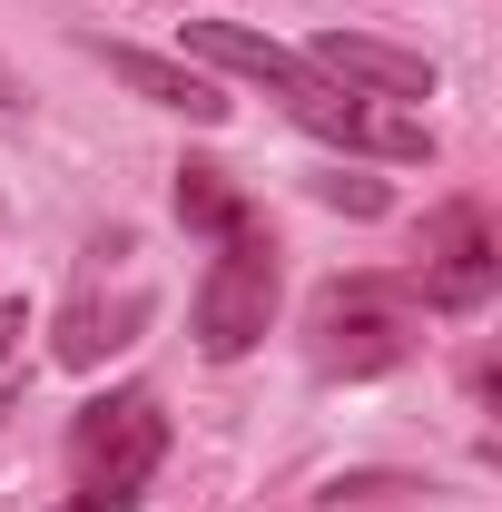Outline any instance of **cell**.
Wrapping results in <instances>:
<instances>
[{
  "mask_svg": "<svg viewBox=\"0 0 502 512\" xmlns=\"http://www.w3.org/2000/svg\"><path fill=\"white\" fill-rule=\"evenodd\" d=\"M306 60L335 89H355V99H434V60L424 50H394V40H365V30H325Z\"/></svg>",
  "mask_w": 502,
  "mask_h": 512,
  "instance_id": "8992f818",
  "label": "cell"
},
{
  "mask_svg": "<svg viewBox=\"0 0 502 512\" xmlns=\"http://www.w3.org/2000/svg\"><path fill=\"white\" fill-rule=\"evenodd\" d=\"M404 355H414L404 286H384V276L325 286V306H315V365H325V375H384V365H404Z\"/></svg>",
  "mask_w": 502,
  "mask_h": 512,
  "instance_id": "277c9868",
  "label": "cell"
},
{
  "mask_svg": "<svg viewBox=\"0 0 502 512\" xmlns=\"http://www.w3.org/2000/svg\"><path fill=\"white\" fill-rule=\"evenodd\" d=\"M168 463V414L148 384H119L69 414V503L60 512H138L148 473Z\"/></svg>",
  "mask_w": 502,
  "mask_h": 512,
  "instance_id": "7a4b0ae2",
  "label": "cell"
},
{
  "mask_svg": "<svg viewBox=\"0 0 502 512\" xmlns=\"http://www.w3.org/2000/svg\"><path fill=\"white\" fill-rule=\"evenodd\" d=\"M276 296H286L276 237H266V227L217 237L207 276H197V355H207V365H237V355H256V345H266V325H276Z\"/></svg>",
  "mask_w": 502,
  "mask_h": 512,
  "instance_id": "3957f363",
  "label": "cell"
},
{
  "mask_svg": "<svg viewBox=\"0 0 502 512\" xmlns=\"http://www.w3.org/2000/svg\"><path fill=\"white\" fill-rule=\"evenodd\" d=\"M89 50H99V60H109V79H119V89H138L148 109H188L197 128H217V119H227V89H217V79H207L197 60L138 50V40H89Z\"/></svg>",
  "mask_w": 502,
  "mask_h": 512,
  "instance_id": "52a82bcc",
  "label": "cell"
},
{
  "mask_svg": "<svg viewBox=\"0 0 502 512\" xmlns=\"http://www.w3.org/2000/svg\"><path fill=\"white\" fill-rule=\"evenodd\" d=\"M188 60L256 79V89H266L296 128L335 138V148H365V158H434V128H424V119H384L375 99L335 89L315 60H296L286 40H266V30H247V20H188Z\"/></svg>",
  "mask_w": 502,
  "mask_h": 512,
  "instance_id": "6da1fadb",
  "label": "cell"
},
{
  "mask_svg": "<svg viewBox=\"0 0 502 512\" xmlns=\"http://www.w3.org/2000/svg\"><path fill=\"white\" fill-rule=\"evenodd\" d=\"M20 335H30V306H20V296H0V365L20 355Z\"/></svg>",
  "mask_w": 502,
  "mask_h": 512,
  "instance_id": "8fae6325",
  "label": "cell"
},
{
  "mask_svg": "<svg viewBox=\"0 0 502 512\" xmlns=\"http://www.w3.org/2000/svg\"><path fill=\"white\" fill-rule=\"evenodd\" d=\"M138 325H148V286H128V296H69L60 325H50V355H60L69 375H99Z\"/></svg>",
  "mask_w": 502,
  "mask_h": 512,
  "instance_id": "ba28073f",
  "label": "cell"
},
{
  "mask_svg": "<svg viewBox=\"0 0 502 512\" xmlns=\"http://www.w3.org/2000/svg\"><path fill=\"white\" fill-rule=\"evenodd\" d=\"M178 217H188V227H207V237H237V227H256L247 188H237L227 168H207V158H188V168H178Z\"/></svg>",
  "mask_w": 502,
  "mask_h": 512,
  "instance_id": "9c48e42d",
  "label": "cell"
},
{
  "mask_svg": "<svg viewBox=\"0 0 502 512\" xmlns=\"http://www.w3.org/2000/svg\"><path fill=\"white\" fill-rule=\"evenodd\" d=\"M0 109H20V79H10V60H0Z\"/></svg>",
  "mask_w": 502,
  "mask_h": 512,
  "instance_id": "7c38bea8",
  "label": "cell"
},
{
  "mask_svg": "<svg viewBox=\"0 0 502 512\" xmlns=\"http://www.w3.org/2000/svg\"><path fill=\"white\" fill-rule=\"evenodd\" d=\"M502 286V256H493V227H483V207L473 197H453L434 217V237H424V266L404 276V306H443V316H473L483 296Z\"/></svg>",
  "mask_w": 502,
  "mask_h": 512,
  "instance_id": "5b68a950",
  "label": "cell"
},
{
  "mask_svg": "<svg viewBox=\"0 0 502 512\" xmlns=\"http://www.w3.org/2000/svg\"><path fill=\"white\" fill-rule=\"evenodd\" d=\"M315 207H345V217H384L394 197H384L375 178H345V168H325V178H315Z\"/></svg>",
  "mask_w": 502,
  "mask_h": 512,
  "instance_id": "30bf717a",
  "label": "cell"
}]
</instances>
